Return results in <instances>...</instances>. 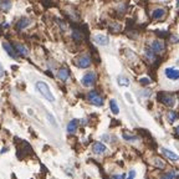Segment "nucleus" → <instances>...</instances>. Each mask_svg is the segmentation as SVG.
<instances>
[{"label":"nucleus","mask_w":179,"mask_h":179,"mask_svg":"<svg viewBox=\"0 0 179 179\" xmlns=\"http://www.w3.org/2000/svg\"><path fill=\"white\" fill-rule=\"evenodd\" d=\"M36 90H37L41 94H43V96H44L47 101H50V102H55V97H54V94L51 93L50 87L46 85L45 82H41V81L36 82Z\"/></svg>","instance_id":"f257e3e1"},{"label":"nucleus","mask_w":179,"mask_h":179,"mask_svg":"<svg viewBox=\"0 0 179 179\" xmlns=\"http://www.w3.org/2000/svg\"><path fill=\"white\" fill-rule=\"evenodd\" d=\"M158 101H161L163 104H165L168 107H173L174 103H175V98L172 96V94L165 93V92H162V93L158 94Z\"/></svg>","instance_id":"f03ea898"},{"label":"nucleus","mask_w":179,"mask_h":179,"mask_svg":"<svg viewBox=\"0 0 179 179\" xmlns=\"http://www.w3.org/2000/svg\"><path fill=\"white\" fill-rule=\"evenodd\" d=\"M87 98H88V101H90L92 104H94V106H102V104H103V98L97 93V91H91V92H88Z\"/></svg>","instance_id":"7ed1b4c3"},{"label":"nucleus","mask_w":179,"mask_h":179,"mask_svg":"<svg viewBox=\"0 0 179 179\" xmlns=\"http://www.w3.org/2000/svg\"><path fill=\"white\" fill-rule=\"evenodd\" d=\"M81 82H82V85L85 86V87H90V86H92L93 83L96 82V73H94V72H87L86 75L82 77Z\"/></svg>","instance_id":"20e7f679"},{"label":"nucleus","mask_w":179,"mask_h":179,"mask_svg":"<svg viewBox=\"0 0 179 179\" xmlns=\"http://www.w3.org/2000/svg\"><path fill=\"white\" fill-rule=\"evenodd\" d=\"M76 65H77L80 69H87V67L91 65V59H90V56L83 55V56L78 57V59L76 60Z\"/></svg>","instance_id":"39448f33"},{"label":"nucleus","mask_w":179,"mask_h":179,"mask_svg":"<svg viewBox=\"0 0 179 179\" xmlns=\"http://www.w3.org/2000/svg\"><path fill=\"white\" fill-rule=\"evenodd\" d=\"M151 49L155 52V54H161V52L164 51L165 46H164V43H162V41H159V40H155V41H153V43H152Z\"/></svg>","instance_id":"423d86ee"},{"label":"nucleus","mask_w":179,"mask_h":179,"mask_svg":"<svg viewBox=\"0 0 179 179\" xmlns=\"http://www.w3.org/2000/svg\"><path fill=\"white\" fill-rule=\"evenodd\" d=\"M164 73H165V76L169 78V80H178V78H179V70H175V69H173V67L165 69Z\"/></svg>","instance_id":"0eeeda50"},{"label":"nucleus","mask_w":179,"mask_h":179,"mask_svg":"<svg viewBox=\"0 0 179 179\" xmlns=\"http://www.w3.org/2000/svg\"><path fill=\"white\" fill-rule=\"evenodd\" d=\"M93 40H94V43L98 44V45H101V46H106V45H108V41H110L108 37H107L106 35H101V34L94 35Z\"/></svg>","instance_id":"6e6552de"},{"label":"nucleus","mask_w":179,"mask_h":179,"mask_svg":"<svg viewBox=\"0 0 179 179\" xmlns=\"http://www.w3.org/2000/svg\"><path fill=\"white\" fill-rule=\"evenodd\" d=\"M92 151L93 153H96V154H102L106 152V145L102 144L101 142H96V143H93L92 145Z\"/></svg>","instance_id":"1a4fd4ad"},{"label":"nucleus","mask_w":179,"mask_h":179,"mask_svg":"<svg viewBox=\"0 0 179 179\" xmlns=\"http://www.w3.org/2000/svg\"><path fill=\"white\" fill-rule=\"evenodd\" d=\"M164 15H165V9H163V8H158V9L153 10V13H152V18L154 20H161L164 18Z\"/></svg>","instance_id":"9d476101"},{"label":"nucleus","mask_w":179,"mask_h":179,"mask_svg":"<svg viewBox=\"0 0 179 179\" xmlns=\"http://www.w3.org/2000/svg\"><path fill=\"white\" fill-rule=\"evenodd\" d=\"M14 49H15V51L18 52V54L21 55V56H26L29 54V50L23 44H14Z\"/></svg>","instance_id":"9b49d317"},{"label":"nucleus","mask_w":179,"mask_h":179,"mask_svg":"<svg viewBox=\"0 0 179 179\" xmlns=\"http://www.w3.org/2000/svg\"><path fill=\"white\" fill-rule=\"evenodd\" d=\"M57 76H59V78H60L61 81H66V80L69 78V76H70V71H69V69H66V67H61V69L59 70V72H57Z\"/></svg>","instance_id":"f8f14e48"},{"label":"nucleus","mask_w":179,"mask_h":179,"mask_svg":"<svg viewBox=\"0 0 179 179\" xmlns=\"http://www.w3.org/2000/svg\"><path fill=\"white\" fill-rule=\"evenodd\" d=\"M162 153L168 158V159H171V161H178V159H179V155H178V154L173 153L172 151L167 149V148H162Z\"/></svg>","instance_id":"ddd939ff"},{"label":"nucleus","mask_w":179,"mask_h":179,"mask_svg":"<svg viewBox=\"0 0 179 179\" xmlns=\"http://www.w3.org/2000/svg\"><path fill=\"white\" fill-rule=\"evenodd\" d=\"M3 47H4V50L8 52V55L9 56H11L13 59H15L16 57V55H15V49H14V46H11V44H9V43H4L3 44Z\"/></svg>","instance_id":"4468645a"},{"label":"nucleus","mask_w":179,"mask_h":179,"mask_svg":"<svg viewBox=\"0 0 179 179\" xmlns=\"http://www.w3.org/2000/svg\"><path fill=\"white\" fill-rule=\"evenodd\" d=\"M29 24H30V20L27 19V18H21L19 20V21L16 23V30H23V29H25L26 26H29Z\"/></svg>","instance_id":"2eb2a0df"},{"label":"nucleus","mask_w":179,"mask_h":179,"mask_svg":"<svg viewBox=\"0 0 179 179\" xmlns=\"http://www.w3.org/2000/svg\"><path fill=\"white\" fill-rule=\"evenodd\" d=\"M144 55H145L147 59H148L149 61H152V62L157 59V54H155V52H154L151 47H147V49L144 50Z\"/></svg>","instance_id":"dca6fc26"},{"label":"nucleus","mask_w":179,"mask_h":179,"mask_svg":"<svg viewBox=\"0 0 179 179\" xmlns=\"http://www.w3.org/2000/svg\"><path fill=\"white\" fill-rule=\"evenodd\" d=\"M77 126H78V121L77 120H71L67 124V132L69 133H73L77 129Z\"/></svg>","instance_id":"f3484780"},{"label":"nucleus","mask_w":179,"mask_h":179,"mask_svg":"<svg viewBox=\"0 0 179 179\" xmlns=\"http://www.w3.org/2000/svg\"><path fill=\"white\" fill-rule=\"evenodd\" d=\"M117 82L120 86H124V87H128L129 86V80L126 77V76H118L117 77Z\"/></svg>","instance_id":"a211bd4d"},{"label":"nucleus","mask_w":179,"mask_h":179,"mask_svg":"<svg viewBox=\"0 0 179 179\" xmlns=\"http://www.w3.org/2000/svg\"><path fill=\"white\" fill-rule=\"evenodd\" d=\"M110 107H111L112 113H114V114H118V113H120V107H118L117 102H116L114 100H111V101H110Z\"/></svg>","instance_id":"6ab92c4d"},{"label":"nucleus","mask_w":179,"mask_h":179,"mask_svg":"<svg viewBox=\"0 0 179 179\" xmlns=\"http://www.w3.org/2000/svg\"><path fill=\"white\" fill-rule=\"evenodd\" d=\"M72 37L73 40H76V41H81L82 40V33L80 30H73V33H72Z\"/></svg>","instance_id":"aec40b11"},{"label":"nucleus","mask_w":179,"mask_h":179,"mask_svg":"<svg viewBox=\"0 0 179 179\" xmlns=\"http://www.w3.org/2000/svg\"><path fill=\"white\" fill-rule=\"evenodd\" d=\"M167 117H168V121H169V123H173L177 120V113L173 112V111H171V112L167 113Z\"/></svg>","instance_id":"412c9836"},{"label":"nucleus","mask_w":179,"mask_h":179,"mask_svg":"<svg viewBox=\"0 0 179 179\" xmlns=\"http://www.w3.org/2000/svg\"><path fill=\"white\" fill-rule=\"evenodd\" d=\"M153 163H154L155 167L161 168V169H163V168H164V163L162 162L161 158H153Z\"/></svg>","instance_id":"4be33fe9"},{"label":"nucleus","mask_w":179,"mask_h":179,"mask_svg":"<svg viewBox=\"0 0 179 179\" xmlns=\"http://www.w3.org/2000/svg\"><path fill=\"white\" fill-rule=\"evenodd\" d=\"M161 179H175L174 172H167L163 175H161Z\"/></svg>","instance_id":"5701e85b"},{"label":"nucleus","mask_w":179,"mask_h":179,"mask_svg":"<svg viewBox=\"0 0 179 179\" xmlns=\"http://www.w3.org/2000/svg\"><path fill=\"white\" fill-rule=\"evenodd\" d=\"M123 138L126 141H136L137 137L136 136H131V134H127V133H123Z\"/></svg>","instance_id":"b1692460"},{"label":"nucleus","mask_w":179,"mask_h":179,"mask_svg":"<svg viewBox=\"0 0 179 179\" xmlns=\"http://www.w3.org/2000/svg\"><path fill=\"white\" fill-rule=\"evenodd\" d=\"M149 82H151V81H149V78H145V77H144V78H141V80H139V83H141V85H143V86H147V85H149Z\"/></svg>","instance_id":"393cba45"},{"label":"nucleus","mask_w":179,"mask_h":179,"mask_svg":"<svg viewBox=\"0 0 179 179\" xmlns=\"http://www.w3.org/2000/svg\"><path fill=\"white\" fill-rule=\"evenodd\" d=\"M120 29H121V26H120L118 24H114V25H113V27H111V31L114 34L116 31H120Z\"/></svg>","instance_id":"a878e982"},{"label":"nucleus","mask_w":179,"mask_h":179,"mask_svg":"<svg viewBox=\"0 0 179 179\" xmlns=\"http://www.w3.org/2000/svg\"><path fill=\"white\" fill-rule=\"evenodd\" d=\"M171 43H172V44H178V43H179V39H178L177 36L172 35V36H171Z\"/></svg>","instance_id":"bb28decb"},{"label":"nucleus","mask_w":179,"mask_h":179,"mask_svg":"<svg viewBox=\"0 0 179 179\" xmlns=\"http://www.w3.org/2000/svg\"><path fill=\"white\" fill-rule=\"evenodd\" d=\"M134 175H136V172H134L133 169H131V171H129V173H128L127 179H134Z\"/></svg>","instance_id":"cd10ccee"},{"label":"nucleus","mask_w":179,"mask_h":179,"mask_svg":"<svg viewBox=\"0 0 179 179\" xmlns=\"http://www.w3.org/2000/svg\"><path fill=\"white\" fill-rule=\"evenodd\" d=\"M111 179H124V174H116Z\"/></svg>","instance_id":"c85d7f7f"},{"label":"nucleus","mask_w":179,"mask_h":179,"mask_svg":"<svg viewBox=\"0 0 179 179\" xmlns=\"http://www.w3.org/2000/svg\"><path fill=\"white\" fill-rule=\"evenodd\" d=\"M47 117H49V120H50V122H51L52 124H54V126H56V122H55L54 117H52V116H51V114H49V113H47Z\"/></svg>","instance_id":"c756f323"},{"label":"nucleus","mask_w":179,"mask_h":179,"mask_svg":"<svg viewBox=\"0 0 179 179\" xmlns=\"http://www.w3.org/2000/svg\"><path fill=\"white\" fill-rule=\"evenodd\" d=\"M126 97H127V98H128V101H129L131 103H133V100L131 98V94H129V93H126Z\"/></svg>","instance_id":"7c9ffc66"},{"label":"nucleus","mask_w":179,"mask_h":179,"mask_svg":"<svg viewBox=\"0 0 179 179\" xmlns=\"http://www.w3.org/2000/svg\"><path fill=\"white\" fill-rule=\"evenodd\" d=\"M2 76H4V69H3V66L0 65V77Z\"/></svg>","instance_id":"2f4dec72"},{"label":"nucleus","mask_w":179,"mask_h":179,"mask_svg":"<svg viewBox=\"0 0 179 179\" xmlns=\"http://www.w3.org/2000/svg\"><path fill=\"white\" fill-rule=\"evenodd\" d=\"M175 134H177V137H179V126L175 128Z\"/></svg>","instance_id":"473e14b6"},{"label":"nucleus","mask_w":179,"mask_h":179,"mask_svg":"<svg viewBox=\"0 0 179 179\" xmlns=\"http://www.w3.org/2000/svg\"><path fill=\"white\" fill-rule=\"evenodd\" d=\"M177 8H179V0H178V2H177Z\"/></svg>","instance_id":"72a5a7b5"},{"label":"nucleus","mask_w":179,"mask_h":179,"mask_svg":"<svg viewBox=\"0 0 179 179\" xmlns=\"http://www.w3.org/2000/svg\"><path fill=\"white\" fill-rule=\"evenodd\" d=\"M177 64H178V65H179V60H178V62H177Z\"/></svg>","instance_id":"f704fd0d"}]
</instances>
